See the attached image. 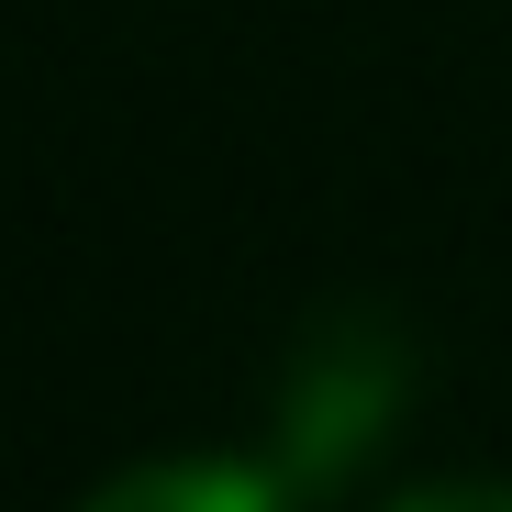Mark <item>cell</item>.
Here are the masks:
<instances>
[{"instance_id":"obj_3","label":"cell","mask_w":512,"mask_h":512,"mask_svg":"<svg viewBox=\"0 0 512 512\" xmlns=\"http://www.w3.org/2000/svg\"><path fill=\"white\" fill-rule=\"evenodd\" d=\"M390 512H512V479H435V490H412Z\"/></svg>"},{"instance_id":"obj_2","label":"cell","mask_w":512,"mask_h":512,"mask_svg":"<svg viewBox=\"0 0 512 512\" xmlns=\"http://www.w3.org/2000/svg\"><path fill=\"white\" fill-rule=\"evenodd\" d=\"M301 490L279 468H234V457H156V468H123L101 479L78 512H290Z\"/></svg>"},{"instance_id":"obj_1","label":"cell","mask_w":512,"mask_h":512,"mask_svg":"<svg viewBox=\"0 0 512 512\" xmlns=\"http://www.w3.org/2000/svg\"><path fill=\"white\" fill-rule=\"evenodd\" d=\"M412 390V334L390 312H312L301 323V346L279 368V479L290 490H334V479H357V457L390 435V412Z\"/></svg>"}]
</instances>
